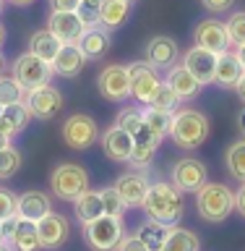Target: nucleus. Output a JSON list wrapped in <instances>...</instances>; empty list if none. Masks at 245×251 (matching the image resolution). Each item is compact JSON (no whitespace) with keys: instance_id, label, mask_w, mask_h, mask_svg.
I'll list each match as a JSON object with an SVG mask.
<instances>
[{"instance_id":"28","label":"nucleus","mask_w":245,"mask_h":251,"mask_svg":"<svg viewBox=\"0 0 245 251\" xmlns=\"http://www.w3.org/2000/svg\"><path fill=\"white\" fill-rule=\"evenodd\" d=\"M170 227L172 225H164V223H156V220L146 217V223H141L136 227V238L144 243L149 251H162L164 241H167V235H170Z\"/></svg>"},{"instance_id":"4","label":"nucleus","mask_w":245,"mask_h":251,"mask_svg":"<svg viewBox=\"0 0 245 251\" xmlns=\"http://www.w3.org/2000/svg\"><path fill=\"white\" fill-rule=\"evenodd\" d=\"M50 191L63 201L73 204L84 191H89V173L76 162H60L50 173Z\"/></svg>"},{"instance_id":"13","label":"nucleus","mask_w":245,"mask_h":251,"mask_svg":"<svg viewBox=\"0 0 245 251\" xmlns=\"http://www.w3.org/2000/svg\"><path fill=\"white\" fill-rule=\"evenodd\" d=\"M144 60L152 63L156 71H167L180 63V45L170 34H154L144 45Z\"/></svg>"},{"instance_id":"46","label":"nucleus","mask_w":245,"mask_h":251,"mask_svg":"<svg viewBox=\"0 0 245 251\" xmlns=\"http://www.w3.org/2000/svg\"><path fill=\"white\" fill-rule=\"evenodd\" d=\"M238 131L245 136V105H243V110L238 113Z\"/></svg>"},{"instance_id":"50","label":"nucleus","mask_w":245,"mask_h":251,"mask_svg":"<svg viewBox=\"0 0 245 251\" xmlns=\"http://www.w3.org/2000/svg\"><path fill=\"white\" fill-rule=\"evenodd\" d=\"M0 251H13V246H11V243H5V241H3V243H0Z\"/></svg>"},{"instance_id":"17","label":"nucleus","mask_w":245,"mask_h":251,"mask_svg":"<svg viewBox=\"0 0 245 251\" xmlns=\"http://www.w3.org/2000/svg\"><path fill=\"white\" fill-rule=\"evenodd\" d=\"M47 29L52 31L55 37L60 39L63 45H78V39H81L84 34V26H81V19L68 11H50V16H47Z\"/></svg>"},{"instance_id":"9","label":"nucleus","mask_w":245,"mask_h":251,"mask_svg":"<svg viewBox=\"0 0 245 251\" xmlns=\"http://www.w3.org/2000/svg\"><path fill=\"white\" fill-rule=\"evenodd\" d=\"M97 86H99V94L107 102H115V105L125 102L131 97L128 66H123V63H110V66H105L97 76Z\"/></svg>"},{"instance_id":"48","label":"nucleus","mask_w":245,"mask_h":251,"mask_svg":"<svg viewBox=\"0 0 245 251\" xmlns=\"http://www.w3.org/2000/svg\"><path fill=\"white\" fill-rule=\"evenodd\" d=\"M8 144H11V139H8V136H5V133H3V131H0V149H5Z\"/></svg>"},{"instance_id":"54","label":"nucleus","mask_w":245,"mask_h":251,"mask_svg":"<svg viewBox=\"0 0 245 251\" xmlns=\"http://www.w3.org/2000/svg\"><path fill=\"white\" fill-rule=\"evenodd\" d=\"M0 74H3V55H0Z\"/></svg>"},{"instance_id":"57","label":"nucleus","mask_w":245,"mask_h":251,"mask_svg":"<svg viewBox=\"0 0 245 251\" xmlns=\"http://www.w3.org/2000/svg\"><path fill=\"white\" fill-rule=\"evenodd\" d=\"M0 113H3V105H0Z\"/></svg>"},{"instance_id":"32","label":"nucleus","mask_w":245,"mask_h":251,"mask_svg":"<svg viewBox=\"0 0 245 251\" xmlns=\"http://www.w3.org/2000/svg\"><path fill=\"white\" fill-rule=\"evenodd\" d=\"M26 86L16 76H3L0 74V105H16V102H26Z\"/></svg>"},{"instance_id":"49","label":"nucleus","mask_w":245,"mask_h":251,"mask_svg":"<svg viewBox=\"0 0 245 251\" xmlns=\"http://www.w3.org/2000/svg\"><path fill=\"white\" fill-rule=\"evenodd\" d=\"M238 58H240L243 68H245V45H240V47H238Z\"/></svg>"},{"instance_id":"5","label":"nucleus","mask_w":245,"mask_h":251,"mask_svg":"<svg viewBox=\"0 0 245 251\" xmlns=\"http://www.w3.org/2000/svg\"><path fill=\"white\" fill-rule=\"evenodd\" d=\"M81 230H84V243L91 251H115L125 238L123 217H112V215H102L91 220V223L81 225Z\"/></svg>"},{"instance_id":"22","label":"nucleus","mask_w":245,"mask_h":251,"mask_svg":"<svg viewBox=\"0 0 245 251\" xmlns=\"http://www.w3.org/2000/svg\"><path fill=\"white\" fill-rule=\"evenodd\" d=\"M78 47H81V52L86 55V60H102L110 52V47H112L110 29H105V26L86 29L81 34V39H78Z\"/></svg>"},{"instance_id":"37","label":"nucleus","mask_w":245,"mask_h":251,"mask_svg":"<svg viewBox=\"0 0 245 251\" xmlns=\"http://www.w3.org/2000/svg\"><path fill=\"white\" fill-rule=\"evenodd\" d=\"M224 26H227V37H230L232 47L245 45V11H235L230 19L224 21Z\"/></svg>"},{"instance_id":"25","label":"nucleus","mask_w":245,"mask_h":251,"mask_svg":"<svg viewBox=\"0 0 245 251\" xmlns=\"http://www.w3.org/2000/svg\"><path fill=\"white\" fill-rule=\"evenodd\" d=\"M29 121H31V113H29L26 102L5 105L3 113H0V131H3L8 139H13V136H19L21 131H26Z\"/></svg>"},{"instance_id":"41","label":"nucleus","mask_w":245,"mask_h":251,"mask_svg":"<svg viewBox=\"0 0 245 251\" xmlns=\"http://www.w3.org/2000/svg\"><path fill=\"white\" fill-rule=\"evenodd\" d=\"M201 5L211 13H227L235 5V0H201Z\"/></svg>"},{"instance_id":"42","label":"nucleus","mask_w":245,"mask_h":251,"mask_svg":"<svg viewBox=\"0 0 245 251\" xmlns=\"http://www.w3.org/2000/svg\"><path fill=\"white\" fill-rule=\"evenodd\" d=\"M115 251H149V249L136 238V233H133V235H125V238L120 241V246H117Z\"/></svg>"},{"instance_id":"23","label":"nucleus","mask_w":245,"mask_h":251,"mask_svg":"<svg viewBox=\"0 0 245 251\" xmlns=\"http://www.w3.org/2000/svg\"><path fill=\"white\" fill-rule=\"evenodd\" d=\"M84 66H86V55L81 52L78 45H63L58 58L52 60L55 76H63V78H76L84 71Z\"/></svg>"},{"instance_id":"18","label":"nucleus","mask_w":245,"mask_h":251,"mask_svg":"<svg viewBox=\"0 0 245 251\" xmlns=\"http://www.w3.org/2000/svg\"><path fill=\"white\" fill-rule=\"evenodd\" d=\"M183 66L191 71V74L199 78V81L206 86V84H214V71H217V52H209L203 47H191L185 50L183 55Z\"/></svg>"},{"instance_id":"34","label":"nucleus","mask_w":245,"mask_h":251,"mask_svg":"<svg viewBox=\"0 0 245 251\" xmlns=\"http://www.w3.org/2000/svg\"><path fill=\"white\" fill-rule=\"evenodd\" d=\"M115 126H120L123 131H128L131 136H133V133L144 126V110L136 107V105L120 107V113H117V118H115Z\"/></svg>"},{"instance_id":"30","label":"nucleus","mask_w":245,"mask_h":251,"mask_svg":"<svg viewBox=\"0 0 245 251\" xmlns=\"http://www.w3.org/2000/svg\"><path fill=\"white\" fill-rule=\"evenodd\" d=\"M224 168L238 183H245V136L224 149Z\"/></svg>"},{"instance_id":"45","label":"nucleus","mask_w":245,"mask_h":251,"mask_svg":"<svg viewBox=\"0 0 245 251\" xmlns=\"http://www.w3.org/2000/svg\"><path fill=\"white\" fill-rule=\"evenodd\" d=\"M235 92H238V97L243 100V105H245V74L240 76V81H238V86H235Z\"/></svg>"},{"instance_id":"43","label":"nucleus","mask_w":245,"mask_h":251,"mask_svg":"<svg viewBox=\"0 0 245 251\" xmlns=\"http://www.w3.org/2000/svg\"><path fill=\"white\" fill-rule=\"evenodd\" d=\"M50 3V11H68L73 13L78 5H81V0H47Z\"/></svg>"},{"instance_id":"2","label":"nucleus","mask_w":245,"mask_h":251,"mask_svg":"<svg viewBox=\"0 0 245 251\" xmlns=\"http://www.w3.org/2000/svg\"><path fill=\"white\" fill-rule=\"evenodd\" d=\"M170 139L178 149H185V152H193L199 149L203 141L209 139V118L201 113V110H175L172 113V126H170Z\"/></svg>"},{"instance_id":"14","label":"nucleus","mask_w":245,"mask_h":251,"mask_svg":"<svg viewBox=\"0 0 245 251\" xmlns=\"http://www.w3.org/2000/svg\"><path fill=\"white\" fill-rule=\"evenodd\" d=\"M193 45L196 47H203L209 52H224L230 47V37H227V26L224 21L219 19H203L196 24L193 29Z\"/></svg>"},{"instance_id":"40","label":"nucleus","mask_w":245,"mask_h":251,"mask_svg":"<svg viewBox=\"0 0 245 251\" xmlns=\"http://www.w3.org/2000/svg\"><path fill=\"white\" fill-rule=\"evenodd\" d=\"M19 215V196H16L11 188L0 186V223L11 220Z\"/></svg>"},{"instance_id":"47","label":"nucleus","mask_w":245,"mask_h":251,"mask_svg":"<svg viewBox=\"0 0 245 251\" xmlns=\"http://www.w3.org/2000/svg\"><path fill=\"white\" fill-rule=\"evenodd\" d=\"M5 3H11V5H19V8H26V5H34L37 0H5Z\"/></svg>"},{"instance_id":"51","label":"nucleus","mask_w":245,"mask_h":251,"mask_svg":"<svg viewBox=\"0 0 245 251\" xmlns=\"http://www.w3.org/2000/svg\"><path fill=\"white\" fill-rule=\"evenodd\" d=\"M3 42H5V29H3V24H0V47H3Z\"/></svg>"},{"instance_id":"6","label":"nucleus","mask_w":245,"mask_h":251,"mask_svg":"<svg viewBox=\"0 0 245 251\" xmlns=\"http://www.w3.org/2000/svg\"><path fill=\"white\" fill-rule=\"evenodd\" d=\"M60 136H63V141H66L68 149L84 152V149H91L94 144H99L102 131H99V123L94 121L91 115L73 113V115H68L66 121H63Z\"/></svg>"},{"instance_id":"7","label":"nucleus","mask_w":245,"mask_h":251,"mask_svg":"<svg viewBox=\"0 0 245 251\" xmlns=\"http://www.w3.org/2000/svg\"><path fill=\"white\" fill-rule=\"evenodd\" d=\"M206 180H209L206 162H201L199 157H180L170 168V183L183 194H196Z\"/></svg>"},{"instance_id":"8","label":"nucleus","mask_w":245,"mask_h":251,"mask_svg":"<svg viewBox=\"0 0 245 251\" xmlns=\"http://www.w3.org/2000/svg\"><path fill=\"white\" fill-rule=\"evenodd\" d=\"M11 76L19 78L26 89H37V86H45V84L52 81L55 71H52V63L37 58V55H31L26 50L11 63Z\"/></svg>"},{"instance_id":"35","label":"nucleus","mask_w":245,"mask_h":251,"mask_svg":"<svg viewBox=\"0 0 245 251\" xmlns=\"http://www.w3.org/2000/svg\"><path fill=\"white\" fill-rule=\"evenodd\" d=\"M149 105L156 107V110H164V113H175V110L180 107V97L175 94V89H172L167 81H162L159 89L154 92V97H152Z\"/></svg>"},{"instance_id":"15","label":"nucleus","mask_w":245,"mask_h":251,"mask_svg":"<svg viewBox=\"0 0 245 251\" xmlns=\"http://www.w3.org/2000/svg\"><path fill=\"white\" fill-rule=\"evenodd\" d=\"M117 188V194H120V199L125 201V207L136 209L144 204L146 199V191L149 186H152V180H149L146 173L141 170H131V173H123V176H117V180L112 183Z\"/></svg>"},{"instance_id":"29","label":"nucleus","mask_w":245,"mask_h":251,"mask_svg":"<svg viewBox=\"0 0 245 251\" xmlns=\"http://www.w3.org/2000/svg\"><path fill=\"white\" fill-rule=\"evenodd\" d=\"M162 251H201V238L193 230H188V227L172 225Z\"/></svg>"},{"instance_id":"1","label":"nucleus","mask_w":245,"mask_h":251,"mask_svg":"<svg viewBox=\"0 0 245 251\" xmlns=\"http://www.w3.org/2000/svg\"><path fill=\"white\" fill-rule=\"evenodd\" d=\"M141 209H144L149 220H156V223H164V225H178L180 217L185 215L183 191H178L170 180H154L149 186Z\"/></svg>"},{"instance_id":"12","label":"nucleus","mask_w":245,"mask_h":251,"mask_svg":"<svg viewBox=\"0 0 245 251\" xmlns=\"http://www.w3.org/2000/svg\"><path fill=\"white\" fill-rule=\"evenodd\" d=\"M26 107L31 118H37V121H52L63 107V94L52 84L37 86V89L26 92Z\"/></svg>"},{"instance_id":"52","label":"nucleus","mask_w":245,"mask_h":251,"mask_svg":"<svg viewBox=\"0 0 245 251\" xmlns=\"http://www.w3.org/2000/svg\"><path fill=\"white\" fill-rule=\"evenodd\" d=\"M5 241V230H3V223H0V243Z\"/></svg>"},{"instance_id":"3","label":"nucleus","mask_w":245,"mask_h":251,"mask_svg":"<svg viewBox=\"0 0 245 251\" xmlns=\"http://www.w3.org/2000/svg\"><path fill=\"white\" fill-rule=\"evenodd\" d=\"M196 209H199V217L206 223H224L235 212V191L227 183H209L206 180L196 191Z\"/></svg>"},{"instance_id":"10","label":"nucleus","mask_w":245,"mask_h":251,"mask_svg":"<svg viewBox=\"0 0 245 251\" xmlns=\"http://www.w3.org/2000/svg\"><path fill=\"white\" fill-rule=\"evenodd\" d=\"M128 76H131V97L141 102V105H149L154 92L162 84L159 71L146 60H133V63H128Z\"/></svg>"},{"instance_id":"24","label":"nucleus","mask_w":245,"mask_h":251,"mask_svg":"<svg viewBox=\"0 0 245 251\" xmlns=\"http://www.w3.org/2000/svg\"><path fill=\"white\" fill-rule=\"evenodd\" d=\"M50 212H52V199L45 191L31 188V191H23L19 196V217H26V220L39 223V220H42L45 215H50Z\"/></svg>"},{"instance_id":"56","label":"nucleus","mask_w":245,"mask_h":251,"mask_svg":"<svg viewBox=\"0 0 245 251\" xmlns=\"http://www.w3.org/2000/svg\"><path fill=\"white\" fill-rule=\"evenodd\" d=\"M3 5H5V0H0V11H3Z\"/></svg>"},{"instance_id":"21","label":"nucleus","mask_w":245,"mask_h":251,"mask_svg":"<svg viewBox=\"0 0 245 251\" xmlns=\"http://www.w3.org/2000/svg\"><path fill=\"white\" fill-rule=\"evenodd\" d=\"M245 74L243 63L238 58V52H219L217 55V71H214V84H219L222 89H235L240 81V76Z\"/></svg>"},{"instance_id":"44","label":"nucleus","mask_w":245,"mask_h":251,"mask_svg":"<svg viewBox=\"0 0 245 251\" xmlns=\"http://www.w3.org/2000/svg\"><path fill=\"white\" fill-rule=\"evenodd\" d=\"M235 209L245 217V183H240V188L235 191Z\"/></svg>"},{"instance_id":"31","label":"nucleus","mask_w":245,"mask_h":251,"mask_svg":"<svg viewBox=\"0 0 245 251\" xmlns=\"http://www.w3.org/2000/svg\"><path fill=\"white\" fill-rule=\"evenodd\" d=\"M99 13H102V26L112 31V29L125 24V19H128V13H131V5L123 3V0H105V3L99 5Z\"/></svg>"},{"instance_id":"53","label":"nucleus","mask_w":245,"mask_h":251,"mask_svg":"<svg viewBox=\"0 0 245 251\" xmlns=\"http://www.w3.org/2000/svg\"><path fill=\"white\" fill-rule=\"evenodd\" d=\"M123 3H128V5H133V3H138V0H123Z\"/></svg>"},{"instance_id":"55","label":"nucleus","mask_w":245,"mask_h":251,"mask_svg":"<svg viewBox=\"0 0 245 251\" xmlns=\"http://www.w3.org/2000/svg\"><path fill=\"white\" fill-rule=\"evenodd\" d=\"M91 3H97V5H102V3H105V0H91Z\"/></svg>"},{"instance_id":"38","label":"nucleus","mask_w":245,"mask_h":251,"mask_svg":"<svg viewBox=\"0 0 245 251\" xmlns=\"http://www.w3.org/2000/svg\"><path fill=\"white\" fill-rule=\"evenodd\" d=\"M99 194H102V204H105V215L123 217V212L128 209V207H125V201L120 199L117 188L115 186H105V188H99Z\"/></svg>"},{"instance_id":"16","label":"nucleus","mask_w":245,"mask_h":251,"mask_svg":"<svg viewBox=\"0 0 245 251\" xmlns=\"http://www.w3.org/2000/svg\"><path fill=\"white\" fill-rule=\"evenodd\" d=\"M37 227H39V243H42V249H47V251L60 249L63 243L68 241V235H70L68 217L60 215V212H55V209L39 220Z\"/></svg>"},{"instance_id":"27","label":"nucleus","mask_w":245,"mask_h":251,"mask_svg":"<svg viewBox=\"0 0 245 251\" xmlns=\"http://www.w3.org/2000/svg\"><path fill=\"white\" fill-rule=\"evenodd\" d=\"M73 215L81 225L91 223V220H97L105 215V204H102V194L89 188V191H84L78 199L73 201Z\"/></svg>"},{"instance_id":"26","label":"nucleus","mask_w":245,"mask_h":251,"mask_svg":"<svg viewBox=\"0 0 245 251\" xmlns=\"http://www.w3.org/2000/svg\"><path fill=\"white\" fill-rule=\"evenodd\" d=\"M29 52L31 55H37V58H42V60H47V63H52L55 58H58V52H60V47H63V42L58 37L52 34L50 29H37V31H31V37H29Z\"/></svg>"},{"instance_id":"39","label":"nucleus","mask_w":245,"mask_h":251,"mask_svg":"<svg viewBox=\"0 0 245 251\" xmlns=\"http://www.w3.org/2000/svg\"><path fill=\"white\" fill-rule=\"evenodd\" d=\"M76 16L81 19V26H84V29L102 26V13H99V5H97V3H91V0H81V5L76 8Z\"/></svg>"},{"instance_id":"20","label":"nucleus","mask_w":245,"mask_h":251,"mask_svg":"<svg viewBox=\"0 0 245 251\" xmlns=\"http://www.w3.org/2000/svg\"><path fill=\"white\" fill-rule=\"evenodd\" d=\"M164 81H167L172 89H175V94L180 97V102L196 100V97L201 94V89H203V84L183 66V63H175L172 68L164 71Z\"/></svg>"},{"instance_id":"33","label":"nucleus","mask_w":245,"mask_h":251,"mask_svg":"<svg viewBox=\"0 0 245 251\" xmlns=\"http://www.w3.org/2000/svg\"><path fill=\"white\" fill-rule=\"evenodd\" d=\"M144 123H146L159 139H164V136H170L172 113H164V110H156V107H152V105H146V110H144Z\"/></svg>"},{"instance_id":"11","label":"nucleus","mask_w":245,"mask_h":251,"mask_svg":"<svg viewBox=\"0 0 245 251\" xmlns=\"http://www.w3.org/2000/svg\"><path fill=\"white\" fill-rule=\"evenodd\" d=\"M5 230V243H11L13 251H39L42 243H39V227L34 220L26 217H11L3 223Z\"/></svg>"},{"instance_id":"36","label":"nucleus","mask_w":245,"mask_h":251,"mask_svg":"<svg viewBox=\"0 0 245 251\" xmlns=\"http://www.w3.org/2000/svg\"><path fill=\"white\" fill-rule=\"evenodd\" d=\"M21 152L16 149L13 144H8L5 149H0V180H8L13 178L21 168Z\"/></svg>"},{"instance_id":"19","label":"nucleus","mask_w":245,"mask_h":251,"mask_svg":"<svg viewBox=\"0 0 245 251\" xmlns=\"http://www.w3.org/2000/svg\"><path fill=\"white\" fill-rule=\"evenodd\" d=\"M102 149L112 162H128V157L133 152V136L128 131H123L120 126H110V128L102 131Z\"/></svg>"}]
</instances>
